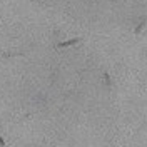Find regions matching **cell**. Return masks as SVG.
<instances>
[{"mask_svg": "<svg viewBox=\"0 0 147 147\" xmlns=\"http://www.w3.org/2000/svg\"><path fill=\"white\" fill-rule=\"evenodd\" d=\"M30 2H35V0H30Z\"/></svg>", "mask_w": 147, "mask_h": 147, "instance_id": "5b68a950", "label": "cell"}, {"mask_svg": "<svg viewBox=\"0 0 147 147\" xmlns=\"http://www.w3.org/2000/svg\"><path fill=\"white\" fill-rule=\"evenodd\" d=\"M5 146V140H3V137H2V136H0V147H3Z\"/></svg>", "mask_w": 147, "mask_h": 147, "instance_id": "277c9868", "label": "cell"}, {"mask_svg": "<svg viewBox=\"0 0 147 147\" xmlns=\"http://www.w3.org/2000/svg\"><path fill=\"white\" fill-rule=\"evenodd\" d=\"M146 24H147V17H144V18H142V22H140L137 27H136V30H134V32H136V35H139V34L142 32V28L146 27Z\"/></svg>", "mask_w": 147, "mask_h": 147, "instance_id": "7a4b0ae2", "label": "cell"}, {"mask_svg": "<svg viewBox=\"0 0 147 147\" xmlns=\"http://www.w3.org/2000/svg\"><path fill=\"white\" fill-rule=\"evenodd\" d=\"M82 38L80 37H75V38H70V40H65V42H60V44H57L59 49H64V47H70V45H75V44H79Z\"/></svg>", "mask_w": 147, "mask_h": 147, "instance_id": "6da1fadb", "label": "cell"}, {"mask_svg": "<svg viewBox=\"0 0 147 147\" xmlns=\"http://www.w3.org/2000/svg\"><path fill=\"white\" fill-rule=\"evenodd\" d=\"M112 2H115V0H112Z\"/></svg>", "mask_w": 147, "mask_h": 147, "instance_id": "8992f818", "label": "cell"}, {"mask_svg": "<svg viewBox=\"0 0 147 147\" xmlns=\"http://www.w3.org/2000/svg\"><path fill=\"white\" fill-rule=\"evenodd\" d=\"M102 77H104V82H105V85H107V87H110V84H112V82H110V75L107 72H104V74H102Z\"/></svg>", "mask_w": 147, "mask_h": 147, "instance_id": "3957f363", "label": "cell"}]
</instances>
